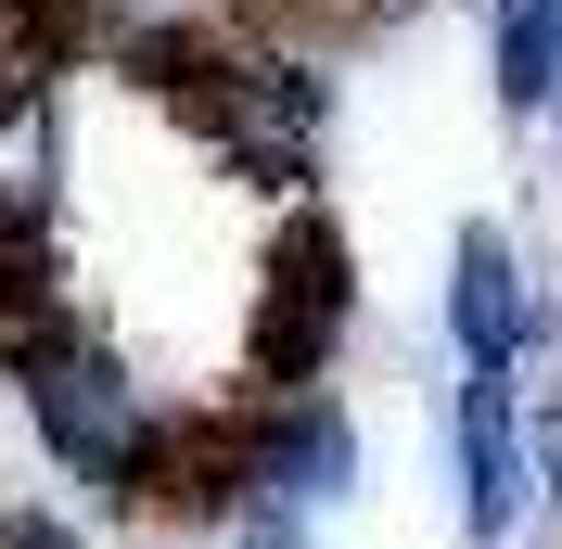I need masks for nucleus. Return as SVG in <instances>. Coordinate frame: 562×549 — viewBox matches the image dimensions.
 Wrapping results in <instances>:
<instances>
[{
	"label": "nucleus",
	"instance_id": "f257e3e1",
	"mask_svg": "<svg viewBox=\"0 0 562 549\" xmlns=\"http://www.w3.org/2000/svg\"><path fill=\"white\" fill-rule=\"evenodd\" d=\"M13 396H26L38 447H52L90 498H115V512L140 498V460H154L167 422L140 410V383L115 371V345L65 333V320H13Z\"/></svg>",
	"mask_w": 562,
	"mask_h": 549
},
{
	"label": "nucleus",
	"instance_id": "f03ea898",
	"mask_svg": "<svg viewBox=\"0 0 562 549\" xmlns=\"http://www.w3.org/2000/svg\"><path fill=\"white\" fill-rule=\"evenodd\" d=\"M179 90H192V115H205L256 179H307L319 115H333V90H319L307 65H281V52H217V38H205V65L179 77Z\"/></svg>",
	"mask_w": 562,
	"mask_h": 549
},
{
	"label": "nucleus",
	"instance_id": "7ed1b4c3",
	"mask_svg": "<svg viewBox=\"0 0 562 549\" xmlns=\"http://www.w3.org/2000/svg\"><path fill=\"white\" fill-rule=\"evenodd\" d=\"M333 333H346V243H333V217H294L281 281H269V320H256V371L307 383L319 358H333Z\"/></svg>",
	"mask_w": 562,
	"mask_h": 549
},
{
	"label": "nucleus",
	"instance_id": "20e7f679",
	"mask_svg": "<svg viewBox=\"0 0 562 549\" xmlns=\"http://www.w3.org/2000/svg\"><path fill=\"white\" fill-rule=\"evenodd\" d=\"M358 485V435L346 410H319V396H281L269 422H244V498H281V512H333Z\"/></svg>",
	"mask_w": 562,
	"mask_h": 549
},
{
	"label": "nucleus",
	"instance_id": "39448f33",
	"mask_svg": "<svg viewBox=\"0 0 562 549\" xmlns=\"http://www.w3.org/2000/svg\"><path fill=\"white\" fill-rule=\"evenodd\" d=\"M460 512H473V537H512V512H525V422H512V371H473V383H460Z\"/></svg>",
	"mask_w": 562,
	"mask_h": 549
},
{
	"label": "nucleus",
	"instance_id": "423d86ee",
	"mask_svg": "<svg viewBox=\"0 0 562 549\" xmlns=\"http://www.w3.org/2000/svg\"><path fill=\"white\" fill-rule=\"evenodd\" d=\"M448 333H460L473 371H512V358H525V256H512L498 231H460V256H448Z\"/></svg>",
	"mask_w": 562,
	"mask_h": 549
},
{
	"label": "nucleus",
	"instance_id": "0eeeda50",
	"mask_svg": "<svg viewBox=\"0 0 562 549\" xmlns=\"http://www.w3.org/2000/svg\"><path fill=\"white\" fill-rule=\"evenodd\" d=\"M52 167H65L52 103H0V256L38 243V217H52Z\"/></svg>",
	"mask_w": 562,
	"mask_h": 549
},
{
	"label": "nucleus",
	"instance_id": "6e6552de",
	"mask_svg": "<svg viewBox=\"0 0 562 549\" xmlns=\"http://www.w3.org/2000/svg\"><path fill=\"white\" fill-rule=\"evenodd\" d=\"M498 103L512 115L562 103V0H498Z\"/></svg>",
	"mask_w": 562,
	"mask_h": 549
},
{
	"label": "nucleus",
	"instance_id": "1a4fd4ad",
	"mask_svg": "<svg viewBox=\"0 0 562 549\" xmlns=\"http://www.w3.org/2000/svg\"><path fill=\"white\" fill-rule=\"evenodd\" d=\"M231 549H307V512H281V498H244V512H231Z\"/></svg>",
	"mask_w": 562,
	"mask_h": 549
},
{
	"label": "nucleus",
	"instance_id": "9d476101",
	"mask_svg": "<svg viewBox=\"0 0 562 549\" xmlns=\"http://www.w3.org/2000/svg\"><path fill=\"white\" fill-rule=\"evenodd\" d=\"M525 460L550 473V498H562V410H537V435H525Z\"/></svg>",
	"mask_w": 562,
	"mask_h": 549
}]
</instances>
